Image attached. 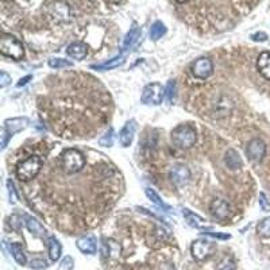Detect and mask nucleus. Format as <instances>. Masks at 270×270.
Wrapping results in <instances>:
<instances>
[{"mask_svg": "<svg viewBox=\"0 0 270 270\" xmlns=\"http://www.w3.org/2000/svg\"><path fill=\"white\" fill-rule=\"evenodd\" d=\"M106 3H108L111 6H116L119 3H122V0H106Z\"/></svg>", "mask_w": 270, "mask_h": 270, "instance_id": "nucleus-41", "label": "nucleus"}, {"mask_svg": "<svg viewBox=\"0 0 270 270\" xmlns=\"http://www.w3.org/2000/svg\"><path fill=\"white\" fill-rule=\"evenodd\" d=\"M169 178L176 187H184L191 180V170L184 164L173 165L169 170Z\"/></svg>", "mask_w": 270, "mask_h": 270, "instance_id": "nucleus-7", "label": "nucleus"}, {"mask_svg": "<svg viewBox=\"0 0 270 270\" xmlns=\"http://www.w3.org/2000/svg\"><path fill=\"white\" fill-rule=\"evenodd\" d=\"M76 246L77 249L84 254H95L96 250H98V243H96V238L92 237V235H86V237L80 238L77 242H76Z\"/></svg>", "mask_w": 270, "mask_h": 270, "instance_id": "nucleus-12", "label": "nucleus"}, {"mask_svg": "<svg viewBox=\"0 0 270 270\" xmlns=\"http://www.w3.org/2000/svg\"><path fill=\"white\" fill-rule=\"evenodd\" d=\"M145 193H146V196L152 200V203H154V204L157 205V207H160L161 209H164V211H170V207H169L166 203H165L162 199L160 197V195L156 192V191H153V189L150 188H146L145 189Z\"/></svg>", "mask_w": 270, "mask_h": 270, "instance_id": "nucleus-24", "label": "nucleus"}, {"mask_svg": "<svg viewBox=\"0 0 270 270\" xmlns=\"http://www.w3.org/2000/svg\"><path fill=\"white\" fill-rule=\"evenodd\" d=\"M48 249H49V258L53 262H57L61 257L62 253V246L61 243L58 242L57 238L50 237L48 239Z\"/></svg>", "mask_w": 270, "mask_h": 270, "instance_id": "nucleus-19", "label": "nucleus"}, {"mask_svg": "<svg viewBox=\"0 0 270 270\" xmlns=\"http://www.w3.org/2000/svg\"><path fill=\"white\" fill-rule=\"evenodd\" d=\"M99 144L104 146V148H111L112 144H114V130H112V128H108L106 134L103 135L102 138L99 140Z\"/></svg>", "mask_w": 270, "mask_h": 270, "instance_id": "nucleus-28", "label": "nucleus"}, {"mask_svg": "<svg viewBox=\"0 0 270 270\" xmlns=\"http://www.w3.org/2000/svg\"><path fill=\"white\" fill-rule=\"evenodd\" d=\"M60 165L66 174H76L85 166V157L77 149H66L60 156Z\"/></svg>", "mask_w": 270, "mask_h": 270, "instance_id": "nucleus-2", "label": "nucleus"}, {"mask_svg": "<svg viewBox=\"0 0 270 270\" xmlns=\"http://www.w3.org/2000/svg\"><path fill=\"white\" fill-rule=\"evenodd\" d=\"M7 188H9V196H10V201L15 204L18 201V195L17 191H15V185L11 180H7Z\"/></svg>", "mask_w": 270, "mask_h": 270, "instance_id": "nucleus-33", "label": "nucleus"}, {"mask_svg": "<svg viewBox=\"0 0 270 270\" xmlns=\"http://www.w3.org/2000/svg\"><path fill=\"white\" fill-rule=\"evenodd\" d=\"M251 39L255 42H265L266 39H267V34L262 33V31H259V33H254L253 35H251Z\"/></svg>", "mask_w": 270, "mask_h": 270, "instance_id": "nucleus-38", "label": "nucleus"}, {"mask_svg": "<svg viewBox=\"0 0 270 270\" xmlns=\"http://www.w3.org/2000/svg\"><path fill=\"white\" fill-rule=\"evenodd\" d=\"M9 249L10 253L13 254L14 259L17 261L18 265L25 266L26 262H27V258H26V254L25 251H23V249H22V246L19 245V243H10Z\"/></svg>", "mask_w": 270, "mask_h": 270, "instance_id": "nucleus-21", "label": "nucleus"}, {"mask_svg": "<svg viewBox=\"0 0 270 270\" xmlns=\"http://www.w3.org/2000/svg\"><path fill=\"white\" fill-rule=\"evenodd\" d=\"M224 164L230 170H238L242 168L243 162H242L241 156L238 154V152H235L234 149H229L224 154Z\"/></svg>", "mask_w": 270, "mask_h": 270, "instance_id": "nucleus-17", "label": "nucleus"}, {"mask_svg": "<svg viewBox=\"0 0 270 270\" xmlns=\"http://www.w3.org/2000/svg\"><path fill=\"white\" fill-rule=\"evenodd\" d=\"M172 141L178 149L188 150L197 142V132L191 124H180L172 131Z\"/></svg>", "mask_w": 270, "mask_h": 270, "instance_id": "nucleus-3", "label": "nucleus"}, {"mask_svg": "<svg viewBox=\"0 0 270 270\" xmlns=\"http://www.w3.org/2000/svg\"><path fill=\"white\" fill-rule=\"evenodd\" d=\"M52 14L56 19L61 22H68L70 19V9L65 2H56L52 6Z\"/></svg>", "mask_w": 270, "mask_h": 270, "instance_id": "nucleus-14", "label": "nucleus"}, {"mask_svg": "<svg viewBox=\"0 0 270 270\" xmlns=\"http://www.w3.org/2000/svg\"><path fill=\"white\" fill-rule=\"evenodd\" d=\"M213 251V243L205 239H197L191 246V254L196 261H205L207 258L211 257Z\"/></svg>", "mask_w": 270, "mask_h": 270, "instance_id": "nucleus-6", "label": "nucleus"}, {"mask_svg": "<svg viewBox=\"0 0 270 270\" xmlns=\"http://www.w3.org/2000/svg\"><path fill=\"white\" fill-rule=\"evenodd\" d=\"M123 64H124V57L120 54V56L112 58L110 61L104 62V64H99V65H92L91 68L96 70H111L115 69V68H118V66L123 65Z\"/></svg>", "mask_w": 270, "mask_h": 270, "instance_id": "nucleus-22", "label": "nucleus"}, {"mask_svg": "<svg viewBox=\"0 0 270 270\" xmlns=\"http://www.w3.org/2000/svg\"><path fill=\"white\" fill-rule=\"evenodd\" d=\"M177 3H180V5H184V3H187V2H189V0H176Z\"/></svg>", "mask_w": 270, "mask_h": 270, "instance_id": "nucleus-42", "label": "nucleus"}, {"mask_svg": "<svg viewBox=\"0 0 270 270\" xmlns=\"http://www.w3.org/2000/svg\"><path fill=\"white\" fill-rule=\"evenodd\" d=\"M2 150H5L6 148H7V145H9V141L11 140V135H10V132L7 130H6L5 127H3V130H2Z\"/></svg>", "mask_w": 270, "mask_h": 270, "instance_id": "nucleus-35", "label": "nucleus"}, {"mask_svg": "<svg viewBox=\"0 0 270 270\" xmlns=\"http://www.w3.org/2000/svg\"><path fill=\"white\" fill-rule=\"evenodd\" d=\"M191 72L196 78L205 80L213 73V62L207 57H201L192 64Z\"/></svg>", "mask_w": 270, "mask_h": 270, "instance_id": "nucleus-8", "label": "nucleus"}, {"mask_svg": "<svg viewBox=\"0 0 270 270\" xmlns=\"http://www.w3.org/2000/svg\"><path fill=\"white\" fill-rule=\"evenodd\" d=\"M204 234H208L211 237L219 238V239H230L229 234H215V233H204Z\"/></svg>", "mask_w": 270, "mask_h": 270, "instance_id": "nucleus-39", "label": "nucleus"}, {"mask_svg": "<svg viewBox=\"0 0 270 270\" xmlns=\"http://www.w3.org/2000/svg\"><path fill=\"white\" fill-rule=\"evenodd\" d=\"M0 53L11 60L21 61L25 57V48L18 38L11 34H3V37L0 39Z\"/></svg>", "mask_w": 270, "mask_h": 270, "instance_id": "nucleus-4", "label": "nucleus"}, {"mask_svg": "<svg viewBox=\"0 0 270 270\" xmlns=\"http://www.w3.org/2000/svg\"><path fill=\"white\" fill-rule=\"evenodd\" d=\"M183 215H184V217L187 219V221H188V224L191 226V227H195V229L197 230H205L204 227L205 221L201 216H199L196 213L191 212V211L187 208L183 209Z\"/></svg>", "mask_w": 270, "mask_h": 270, "instance_id": "nucleus-20", "label": "nucleus"}, {"mask_svg": "<svg viewBox=\"0 0 270 270\" xmlns=\"http://www.w3.org/2000/svg\"><path fill=\"white\" fill-rule=\"evenodd\" d=\"M107 243H108V250H110V257H118L120 254V245L116 243L112 239H107Z\"/></svg>", "mask_w": 270, "mask_h": 270, "instance_id": "nucleus-30", "label": "nucleus"}, {"mask_svg": "<svg viewBox=\"0 0 270 270\" xmlns=\"http://www.w3.org/2000/svg\"><path fill=\"white\" fill-rule=\"evenodd\" d=\"M257 69L262 77L270 80V52H262L258 56Z\"/></svg>", "mask_w": 270, "mask_h": 270, "instance_id": "nucleus-15", "label": "nucleus"}, {"mask_svg": "<svg viewBox=\"0 0 270 270\" xmlns=\"http://www.w3.org/2000/svg\"><path fill=\"white\" fill-rule=\"evenodd\" d=\"M259 207H261L263 211H269L270 209V204L265 193H259Z\"/></svg>", "mask_w": 270, "mask_h": 270, "instance_id": "nucleus-37", "label": "nucleus"}, {"mask_svg": "<svg viewBox=\"0 0 270 270\" xmlns=\"http://www.w3.org/2000/svg\"><path fill=\"white\" fill-rule=\"evenodd\" d=\"M26 227L29 230L31 235L35 238H43L46 234V229L39 223V221L33 216H26Z\"/></svg>", "mask_w": 270, "mask_h": 270, "instance_id": "nucleus-18", "label": "nucleus"}, {"mask_svg": "<svg viewBox=\"0 0 270 270\" xmlns=\"http://www.w3.org/2000/svg\"><path fill=\"white\" fill-rule=\"evenodd\" d=\"M42 165H43V162H42L41 157H27L26 160L19 162L17 169H15L17 178L21 181V183H30V181H33L34 178H37V176L39 174V172H41Z\"/></svg>", "mask_w": 270, "mask_h": 270, "instance_id": "nucleus-1", "label": "nucleus"}, {"mask_svg": "<svg viewBox=\"0 0 270 270\" xmlns=\"http://www.w3.org/2000/svg\"><path fill=\"white\" fill-rule=\"evenodd\" d=\"M31 78H33V76H26V77H23V78H21V80H19V82H18V86H23V85H26V84H27V82L30 81V80H31Z\"/></svg>", "mask_w": 270, "mask_h": 270, "instance_id": "nucleus-40", "label": "nucleus"}, {"mask_svg": "<svg viewBox=\"0 0 270 270\" xmlns=\"http://www.w3.org/2000/svg\"><path fill=\"white\" fill-rule=\"evenodd\" d=\"M257 233L263 238H270V216L262 219L257 226Z\"/></svg>", "mask_w": 270, "mask_h": 270, "instance_id": "nucleus-26", "label": "nucleus"}, {"mask_svg": "<svg viewBox=\"0 0 270 270\" xmlns=\"http://www.w3.org/2000/svg\"><path fill=\"white\" fill-rule=\"evenodd\" d=\"M48 266H49L48 265V262H46L45 259H41V258H37V259H33V261L30 262V267L35 270L46 269Z\"/></svg>", "mask_w": 270, "mask_h": 270, "instance_id": "nucleus-34", "label": "nucleus"}, {"mask_svg": "<svg viewBox=\"0 0 270 270\" xmlns=\"http://www.w3.org/2000/svg\"><path fill=\"white\" fill-rule=\"evenodd\" d=\"M165 98V88L160 82H152L145 86L141 96V102L148 106H160Z\"/></svg>", "mask_w": 270, "mask_h": 270, "instance_id": "nucleus-5", "label": "nucleus"}, {"mask_svg": "<svg viewBox=\"0 0 270 270\" xmlns=\"http://www.w3.org/2000/svg\"><path fill=\"white\" fill-rule=\"evenodd\" d=\"M66 54L74 60H84L88 54V46L84 42H73L68 46Z\"/></svg>", "mask_w": 270, "mask_h": 270, "instance_id": "nucleus-16", "label": "nucleus"}, {"mask_svg": "<svg viewBox=\"0 0 270 270\" xmlns=\"http://www.w3.org/2000/svg\"><path fill=\"white\" fill-rule=\"evenodd\" d=\"M49 66L52 69H65V68L73 66V64L66 60H62V58H52L49 60Z\"/></svg>", "mask_w": 270, "mask_h": 270, "instance_id": "nucleus-27", "label": "nucleus"}, {"mask_svg": "<svg viewBox=\"0 0 270 270\" xmlns=\"http://www.w3.org/2000/svg\"><path fill=\"white\" fill-rule=\"evenodd\" d=\"M135 131H137V122L134 119H131L123 126V128L119 132V142H120L123 148H128L132 144Z\"/></svg>", "mask_w": 270, "mask_h": 270, "instance_id": "nucleus-11", "label": "nucleus"}, {"mask_svg": "<svg viewBox=\"0 0 270 270\" xmlns=\"http://www.w3.org/2000/svg\"><path fill=\"white\" fill-rule=\"evenodd\" d=\"M138 37H140V29L137 27V25H134L132 26V29L127 33L126 38H124V42H123V52H127L128 49H131V46L137 42Z\"/></svg>", "mask_w": 270, "mask_h": 270, "instance_id": "nucleus-23", "label": "nucleus"}, {"mask_svg": "<svg viewBox=\"0 0 270 270\" xmlns=\"http://www.w3.org/2000/svg\"><path fill=\"white\" fill-rule=\"evenodd\" d=\"M217 270H237V265H235V262H234L231 258H224V259L219 263Z\"/></svg>", "mask_w": 270, "mask_h": 270, "instance_id": "nucleus-31", "label": "nucleus"}, {"mask_svg": "<svg viewBox=\"0 0 270 270\" xmlns=\"http://www.w3.org/2000/svg\"><path fill=\"white\" fill-rule=\"evenodd\" d=\"M27 124H29V119L27 118H11L7 119L5 122V128L13 137L14 134H17L19 131L25 130Z\"/></svg>", "mask_w": 270, "mask_h": 270, "instance_id": "nucleus-13", "label": "nucleus"}, {"mask_svg": "<svg viewBox=\"0 0 270 270\" xmlns=\"http://www.w3.org/2000/svg\"><path fill=\"white\" fill-rule=\"evenodd\" d=\"M209 212L217 220H227L231 215V207L224 199H215L209 204Z\"/></svg>", "mask_w": 270, "mask_h": 270, "instance_id": "nucleus-10", "label": "nucleus"}, {"mask_svg": "<svg viewBox=\"0 0 270 270\" xmlns=\"http://www.w3.org/2000/svg\"><path fill=\"white\" fill-rule=\"evenodd\" d=\"M165 95L168 98L169 102H173V99L176 96V82L174 81H169L166 88H165Z\"/></svg>", "mask_w": 270, "mask_h": 270, "instance_id": "nucleus-32", "label": "nucleus"}, {"mask_svg": "<svg viewBox=\"0 0 270 270\" xmlns=\"http://www.w3.org/2000/svg\"><path fill=\"white\" fill-rule=\"evenodd\" d=\"M10 84H11V76L6 72H0V86L6 88Z\"/></svg>", "mask_w": 270, "mask_h": 270, "instance_id": "nucleus-36", "label": "nucleus"}, {"mask_svg": "<svg viewBox=\"0 0 270 270\" xmlns=\"http://www.w3.org/2000/svg\"><path fill=\"white\" fill-rule=\"evenodd\" d=\"M74 267V259L70 255H65L60 262L58 270H73Z\"/></svg>", "mask_w": 270, "mask_h": 270, "instance_id": "nucleus-29", "label": "nucleus"}, {"mask_svg": "<svg viewBox=\"0 0 270 270\" xmlns=\"http://www.w3.org/2000/svg\"><path fill=\"white\" fill-rule=\"evenodd\" d=\"M246 156L253 162H261L266 156V145L262 140H251L246 148Z\"/></svg>", "mask_w": 270, "mask_h": 270, "instance_id": "nucleus-9", "label": "nucleus"}, {"mask_svg": "<svg viewBox=\"0 0 270 270\" xmlns=\"http://www.w3.org/2000/svg\"><path fill=\"white\" fill-rule=\"evenodd\" d=\"M166 34V27L162 22L157 21L154 25L152 26V29H150V38H152L153 41H158L160 38H162Z\"/></svg>", "mask_w": 270, "mask_h": 270, "instance_id": "nucleus-25", "label": "nucleus"}]
</instances>
